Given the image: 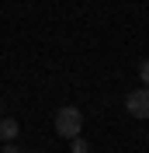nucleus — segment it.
I'll list each match as a JSON object with an SVG mask.
<instances>
[{"label": "nucleus", "instance_id": "obj_1", "mask_svg": "<svg viewBox=\"0 0 149 153\" xmlns=\"http://www.w3.org/2000/svg\"><path fill=\"white\" fill-rule=\"evenodd\" d=\"M80 129H83V115H80V108L66 105V108L56 111V136L73 139V136H80Z\"/></svg>", "mask_w": 149, "mask_h": 153}, {"label": "nucleus", "instance_id": "obj_2", "mask_svg": "<svg viewBox=\"0 0 149 153\" xmlns=\"http://www.w3.org/2000/svg\"><path fill=\"white\" fill-rule=\"evenodd\" d=\"M125 108H128L132 118H149V87H142V91H128Z\"/></svg>", "mask_w": 149, "mask_h": 153}, {"label": "nucleus", "instance_id": "obj_3", "mask_svg": "<svg viewBox=\"0 0 149 153\" xmlns=\"http://www.w3.org/2000/svg\"><path fill=\"white\" fill-rule=\"evenodd\" d=\"M14 136H18V122H14V118H0V139L10 143Z\"/></svg>", "mask_w": 149, "mask_h": 153}, {"label": "nucleus", "instance_id": "obj_4", "mask_svg": "<svg viewBox=\"0 0 149 153\" xmlns=\"http://www.w3.org/2000/svg\"><path fill=\"white\" fill-rule=\"evenodd\" d=\"M139 80H142V87H149V59L139 63Z\"/></svg>", "mask_w": 149, "mask_h": 153}, {"label": "nucleus", "instance_id": "obj_5", "mask_svg": "<svg viewBox=\"0 0 149 153\" xmlns=\"http://www.w3.org/2000/svg\"><path fill=\"white\" fill-rule=\"evenodd\" d=\"M90 146H87V139H80V136H73V153H87Z\"/></svg>", "mask_w": 149, "mask_h": 153}, {"label": "nucleus", "instance_id": "obj_6", "mask_svg": "<svg viewBox=\"0 0 149 153\" xmlns=\"http://www.w3.org/2000/svg\"><path fill=\"white\" fill-rule=\"evenodd\" d=\"M0 153H21L18 146H0Z\"/></svg>", "mask_w": 149, "mask_h": 153}]
</instances>
